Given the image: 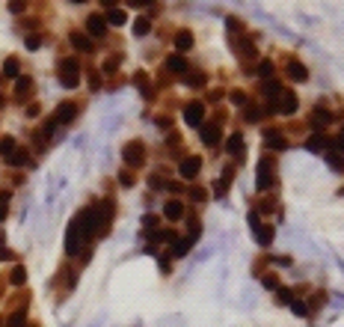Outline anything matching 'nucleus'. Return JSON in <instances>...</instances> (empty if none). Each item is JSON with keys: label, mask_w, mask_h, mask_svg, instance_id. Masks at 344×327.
<instances>
[{"label": "nucleus", "mask_w": 344, "mask_h": 327, "mask_svg": "<svg viewBox=\"0 0 344 327\" xmlns=\"http://www.w3.org/2000/svg\"><path fill=\"white\" fill-rule=\"evenodd\" d=\"M244 116H247V122H261V116H264V113H261L258 107H247V113H244Z\"/></svg>", "instance_id": "33"}, {"label": "nucleus", "mask_w": 344, "mask_h": 327, "mask_svg": "<svg viewBox=\"0 0 344 327\" xmlns=\"http://www.w3.org/2000/svg\"><path fill=\"white\" fill-rule=\"evenodd\" d=\"M273 173H276V167L270 158H261L258 161V179H255V188L258 191H267L270 185H273Z\"/></svg>", "instance_id": "4"}, {"label": "nucleus", "mask_w": 344, "mask_h": 327, "mask_svg": "<svg viewBox=\"0 0 344 327\" xmlns=\"http://www.w3.org/2000/svg\"><path fill=\"white\" fill-rule=\"evenodd\" d=\"M205 191H202V188H193V191H190V199H193V202H205Z\"/></svg>", "instance_id": "39"}, {"label": "nucleus", "mask_w": 344, "mask_h": 327, "mask_svg": "<svg viewBox=\"0 0 344 327\" xmlns=\"http://www.w3.org/2000/svg\"><path fill=\"white\" fill-rule=\"evenodd\" d=\"M187 87H205V74H202V71H190L187 74Z\"/></svg>", "instance_id": "31"}, {"label": "nucleus", "mask_w": 344, "mask_h": 327, "mask_svg": "<svg viewBox=\"0 0 344 327\" xmlns=\"http://www.w3.org/2000/svg\"><path fill=\"white\" fill-rule=\"evenodd\" d=\"M0 152L9 158V155L15 152V140H12V137H3V140H0Z\"/></svg>", "instance_id": "32"}, {"label": "nucleus", "mask_w": 344, "mask_h": 327, "mask_svg": "<svg viewBox=\"0 0 344 327\" xmlns=\"http://www.w3.org/2000/svg\"><path fill=\"white\" fill-rule=\"evenodd\" d=\"M9 12H15V15H21V12H24V3H18V0H15V3H9Z\"/></svg>", "instance_id": "43"}, {"label": "nucleus", "mask_w": 344, "mask_h": 327, "mask_svg": "<svg viewBox=\"0 0 344 327\" xmlns=\"http://www.w3.org/2000/svg\"><path fill=\"white\" fill-rule=\"evenodd\" d=\"M241 54H244V63H247V60H255V57H258V54H255V48H252V45H244V48H241Z\"/></svg>", "instance_id": "37"}, {"label": "nucleus", "mask_w": 344, "mask_h": 327, "mask_svg": "<svg viewBox=\"0 0 344 327\" xmlns=\"http://www.w3.org/2000/svg\"><path fill=\"white\" fill-rule=\"evenodd\" d=\"M297 107H300V98L294 96V93H282V98L276 101V110H279V113H285V116L297 113Z\"/></svg>", "instance_id": "10"}, {"label": "nucleus", "mask_w": 344, "mask_h": 327, "mask_svg": "<svg viewBox=\"0 0 344 327\" xmlns=\"http://www.w3.org/2000/svg\"><path fill=\"white\" fill-rule=\"evenodd\" d=\"M306 149H309V152H329V149H332V140H326L323 134H314V137L306 140Z\"/></svg>", "instance_id": "13"}, {"label": "nucleus", "mask_w": 344, "mask_h": 327, "mask_svg": "<svg viewBox=\"0 0 344 327\" xmlns=\"http://www.w3.org/2000/svg\"><path fill=\"white\" fill-rule=\"evenodd\" d=\"M60 80H63V87H68V90H74L80 84V63L74 57L60 60Z\"/></svg>", "instance_id": "1"}, {"label": "nucleus", "mask_w": 344, "mask_h": 327, "mask_svg": "<svg viewBox=\"0 0 344 327\" xmlns=\"http://www.w3.org/2000/svg\"><path fill=\"white\" fill-rule=\"evenodd\" d=\"M6 327H24V312H12L9 321H6Z\"/></svg>", "instance_id": "35"}, {"label": "nucleus", "mask_w": 344, "mask_h": 327, "mask_svg": "<svg viewBox=\"0 0 344 327\" xmlns=\"http://www.w3.org/2000/svg\"><path fill=\"white\" fill-rule=\"evenodd\" d=\"M143 223H146V226H149V229H155V226H157V217H155V214H149V217H146Z\"/></svg>", "instance_id": "46"}, {"label": "nucleus", "mask_w": 344, "mask_h": 327, "mask_svg": "<svg viewBox=\"0 0 344 327\" xmlns=\"http://www.w3.org/2000/svg\"><path fill=\"white\" fill-rule=\"evenodd\" d=\"M291 309H294V312H297V315H309V306H306V303H303V300H297V297H294V300H291Z\"/></svg>", "instance_id": "34"}, {"label": "nucleus", "mask_w": 344, "mask_h": 327, "mask_svg": "<svg viewBox=\"0 0 344 327\" xmlns=\"http://www.w3.org/2000/svg\"><path fill=\"white\" fill-rule=\"evenodd\" d=\"M264 96L270 98V101H276V96H282L279 80H267V84H264Z\"/></svg>", "instance_id": "28"}, {"label": "nucleus", "mask_w": 344, "mask_h": 327, "mask_svg": "<svg viewBox=\"0 0 344 327\" xmlns=\"http://www.w3.org/2000/svg\"><path fill=\"white\" fill-rule=\"evenodd\" d=\"M255 238H258L261 247H270V241H273V229L270 226H258L255 229Z\"/></svg>", "instance_id": "23"}, {"label": "nucleus", "mask_w": 344, "mask_h": 327, "mask_svg": "<svg viewBox=\"0 0 344 327\" xmlns=\"http://www.w3.org/2000/svg\"><path fill=\"white\" fill-rule=\"evenodd\" d=\"M199 170H202V158H184V161L178 164V173H181L187 182H193V179L199 176Z\"/></svg>", "instance_id": "9"}, {"label": "nucleus", "mask_w": 344, "mask_h": 327, "mask_svg": "<svg viewBox=\"0 0 344 327\" xmlns=\"http://www.w3.org/2000/svg\"><path fill=\"white\" fill-rule=\"evenodd\" d=\"M190 247H193V241H190V238H175V241H172V256H175V259L187 256Z\"/></svg>", "instance_id": "18"}, {"label": "nucleus", "mask_w": 344, "mask_h": 327, "mask_svg": "<svg viewBox=\"0 0 344 327\" xmlns=\"http://www.w3.org/2000/svg\"><path fill=\"white\" fill-rule=\"evenodd\" d=\"M264 289H279V280L276 277H264Z\"/></svg>", "instance_id": "42"}, {"label": "nucleus", "mask_w": 344, "mask_h": 327, "mask_svg": "<svg viewBox=\"0 0 344 327\" xmlns=\"http://www.w3.org/2000/svg\"><path fill=\"white\" fill-rule=\"evenodd\" d=\"M312 125H314V131L329 128V125H332V113H329L326 107H314L312 110Z\"/></svg>", "instance_id": "11"}, {"label": "nucleus", "mask_w": 344, "mask_h": 327, "mask_svg": "<svg viewBox=\"0 0 344 327\" xmlns=\"http://www.w3.org/2000/svg\"><path fill=\"white\" fill-rule=\"evenodd\" d=\"M0 220H6V205H3V199H0Z\"/></svg>", "instance_id": "47"}, {"label": "nucleus", "mask_w": 344, "mask_h": 327, "mask_svg": "<svg viewBox=\"0 0 344 327\" xmlns=\"http://www.w3.org/2000/svg\"><path fill=\"white\" fill-rule=\"evenodd\" d=\"M225 152H232V155H241V152H244V134H241V131H235V134L225 140Z\"/></svg>", "instance_id": "17"}, {"label": "nucleus", "mask_w": 344, "mask_h": 327, "mask_svg": "<svg viewBox=\"0 0 344 327\" xmlns=\"http://www.w3.org/2000/svg\"><path fill=\"white\" fill-rule=\"evenodd\" d=\"M163 214H166V220H178V217L184 214V205H181L178 199H172V202H166V208H163Z\"/></svg>", "instance_id": "20"}, {"label": "nucleus", "mask_w": 344, "mask_h": 327, "mask_svg": "<svg viewBox=\"0 0 344 327\" xmlns=\"http://www.w3.org/2000/svg\"><path fill=\"white\" fill-rule=\"evenodd\" d=\"M24 45H27L30 51H36V48L42 45V39H39V36H27V42H24Z\"/></svg>", "instance_id": "41"}, {"label": "nucleus", "mask_w": 344, "mask_h": 327, "mask_svg": "<svg viewBox=\"0 0 344 327\" xmlns=\"http://www.w3.org/2000/svg\"><path fill=\"white\" fill-rule=\"evenodd\" d=\"M288 77H291L294 84H306V80H309V68L300 63V60H291V63H288Z\"/></svg>", "instance_id": "12"}, {"label": "nucleus", "mask_w": 344, "mask_h": 327, "mask_svg": "<svg viewBox=\"0 0 344 327\" xmlns=\"http://www.w3.org/2000/svg\"><path fill=\"white\" fill-rule=\"evenodd\" d=\"M228 98H232L235 104H247V107H250V98H247V93H241V90H235Z\"/></svg>", "instance_id": "36"}, {"label": "nucleus", "mask_w": 344, "mask_h": 327, "mask_svg": "<svg viewBox=\"0 0 344 327\" xmlns=\"http://www.w3.org/2000/svg\"><path fill=\"white\" fill-rule=\"evenodd\" d=\"M54 128H57V122H54V116H51V119H48V125H45V134L51 137V134H54Z\"/></svg>", "instance_id": "45"}, {"label": "nucleus", "mask_w": 344, "mask_h": 327, "mask_svg": "<svg viewBox=\"0 0 344 327\" xmlns=\"http://www.w3.org/2000/svg\"><path fill=\"white\" fill-rule=\"evenodd\" d=\"M33 90V77L27 74H21L18 80H15V98H27V93Z\"/></svg>", "instance_id": "19"}, {"label": "nucleus", "mask_w": 344, "mask_h": 327, "mask_svg": "<svg viewBox=\"0 0 344 327\" xmlns=\"http://www.w3.org/2000/svg\"><path fill=\"white\" fill-rule=\"evenodd\" d=\"M3 107H6V98L0 96V110H3Z\"/></svg>", "instance_id": "48"}, {"label": "nucleus", "mask_w": 344, "mask_h": 327, "mask_svg": "<svg viewBox=\"0 0 344 327\" xmlns=\"http://www.w3.org/2000/svg\"><path fill=\"white\" fill-rule=\"evenodd\" d=\"M199 134H202V143H205V146H217L219 143V128L217 125H199Z\"/></svg>", "instance_id": "15"}, {"label": "nucleus", "mask_w": 344, "mask_h": 327, "mask_svg": "<svg viewBox=\"0 0 344 327\" xmlns=\"http://www.w3.org/2000/svg\"><path fill=\"white\" fill-rule=\"evenodd\" d=\"M80 244H83L80 226H77V220H71V223H68V232H65V253H68V256H77V253H80Z\"/></svg>", "instance_id": "5"}, {"label": "nucleus", "mask_w": 344, "mask_h": 327, "mask_svg": "<svg viewBox=\"0 0 344 327\" xmlns=\"http://www.w3.org/2000/svg\"><path fill=\"white\" fill-rule=\"evenodd\" d=\"M258 74H261V77H270V74H273V65L267 63V60H264V63H258Z\"/></svg>", "instance_id": "38"}, {"label": "nucleus", "mask_w": 344, "mask_h": 327, "mask_svg": "<svg viewBox=\"0 0 344 327\" xmlns=\"http://www.w3.org/2000/svg\"><path fill=\"white\" fill-rule=\"evenodd\" d=\"M77 104L74 101H63L60 107H57V113H54V122L57 125H68V122H74V116H77Z\"/></svg>", "instance_id": "6"}, {"label": "nucleus", "mask_w": 344, "mask_h": 327, "mask_svg": "<svg viewBox=\"0 0 344 327\" xmlns=\"http://www.w3.org/2000/svg\"><path fill=\"white\" fill-rule=\"evenodd\" d=\"M175 48H178V51H190V48H193V36H190L187 30L175 33Z\"/></svg>", "instance_id": "22"}, {"label": "nucleus", "mask_w": 344, "mask_h": 327, "mask_svg": "<svg viewBox=\"0 0 344 327\" xmlns=\"http://www.w3.org/2000/svg\"><path fill=\"white\" fill-rule=\"evenodd\" d=\"M86 33L95 36V39H104V36H107V21H104V15H89V18H86Z\"/></svg>", "instance_id": "8"}, {"label": "nucleus", "mask_w": 344, "mask_h": 327, "mask_svg": "<svg viewBox=\"0 0 344 327\" xmlns=\"http://www.w3.org/2000/svg\"><path fill=\"white\" fill-rule=\"evenodd\" d=\"M0 80H3V74H0Z\"/></svg>", "instance_id": "49"}, {"label": "nucleus", "mask_w": 344, "mask_h": 327, "mask_svg": "<svg viewBox=\"0 0 344 327\" xmlns=\"http://www.w3.org/2000/svg\"><path fill=\"white\" fill-rule=\"evenodd\" d=\"M202 119H205V104H199V101H193L184 107V122L193 125V128H199L202 125Z\"/></svg>", "instance_id": "7"}, {"label": "nucleus", "mask_w": 344, "mask_h": 327, "mask_svg": "<svg viewBox=\"0 0 344 327\" xmlns=\"http://www.w3.org/2000/svg\"><path fill=\"white\" fill-rule=\"evenodd\" d=\"M264 143H267V146H270V149H288V140H285V137H282L279 131H264Z\"/></svg>", "instance_id": "16"}, {"label": "nucleus", "mask_w": 344, "mask_h": 327, "mask_svg": "<svg viewBox=\"0 0 344 327\" xmlns=\"http://www.w3.org/2000/svg\"><path fill=\"white\" fill-rule=\"evenodd\" d=\"M68 42H71L77 51H83V54H92V51H95L92 39H89V36H83V33H71V36H68Z\"/></svg>", "instance_id": "14"}, {"label": "nucleus", "mask_w": 344, "mask_h": 327, "mask_svg": "<svg viewBox=\"0 0 344 327\" xmlns=\"http://www.w3.org/2000/svg\"><path fill=\"white\" fill-rule=\"evenodd\" d=\"M6 161L12 164V167H24V164H27V152H24V149H15Z\"/></svg>", "instance_id": "29"}, {"label": "nucleus", "mask_w": 344, "mask_h": 327, "mask_svg": "<svg viewBox=\"0 0 344 327\" xmlns=\"http://www.w3.org/2000/svg\"><path fill=\"white\" fill-rule=\"evenodd\" d=\"M228 188H232V170H222V176H219V182H217V188H214V191H217V196L222 199Z\"/></svg>", "instance_id": "21"}, {"label": "nucleus", "mask_w": 344, "mask_h": 327, "mask_svg": "<svg viewBox=\"0 0 344 327\" xmlns=\"http://www.w3.org/2000/svg\"><path fill=\"white\" fill-rule=\"evenodd\" d=\"M146 146L140 143V140H131V143H125V149H122V158H125L128 167H143L146 164V152H143Z\"/></svg>", "instance_id": "3"}, {"label": "nucleus", "mask_w": 344, "mask_h": 327, "mask_svg": "<svg viewBox=\"0 0 344 327\" xmlns=\"http://www.w3.org/2000/svg\"><path fill=\"white\" fill-rule=\"evenodd\" d=\"M166 68H169V71H184V68H187V60H184L181 54H172V57L166 60Z\"/></svg>", "instance_id": "24"}, {"label": "nucleus", "mask_w": 344, "mask_h": 327, "mask_svg": "<svg viewBox=\"0 0 344 327\" xmlns=\"http://www.w3.org/2000/svg\"><path fill=\"white\" fill-rule=\"evenodd\" d=\"M0 324H3V321H0Z\"/></svg>", "instance_id": "50"}, {"label": "nucleus", "mask_w": 344, "mask_h": 327, "mask_svg": "<svg viewBox=\"0 0 344 327\" xmlns=\"http://www.w3.org/2000/svg\"><path fill=\"white\" fill-rule=\"evenodd\" d=\"M119 182H122L125 188H131V185H134V176H131V173H122V179H119Z\"/></svg>", "instance_id": "44"}, {"label": "nucleus", "mask_w": 344, "mask_h": 327, "mask_svg": "<svg viewBox=\"0 0 344 327\" xmlns=\"http://www.w3.org/2000/svg\"><path fill=\"white\" fill-rule=\"evenodd\" d=\"M3 74H6V77H18V60L9 57V60L3 63Z\"/></svg>", "instance_id": "30"}, {"label": "nucleus", "mask_w": 344, "mask_h": 327, "mask_svg": "<svg viewBox=\"0 0 344 327\" xmlns=\"http://www.w3.org/2000/svg\"><path fill=\"white\" fill-rule=\"evenodd\" d=\"M74 220H77V226H80L83 241H86V238H92V235H98V208H95V205H92V208H83Z\"/></svg>", "instance_id": "2"}, {"label": "nucleus", "mask_w": 344, "mask_h": 327, "mask_svg": "<svg viewBox=\"0 0 344 327\" xmlns=\"http://www.w3.org/2000/svg\"><path fill=\"white\" fill-rule=\"evenodd\" d=\"M104 21H107V24H113V27H122V24H125V12H122V9H110Z\"/></svg>", "instance_id": "25"}, {"label": "nucleus", "mask_w": 344, "mask_h": 327, "mask_svg": "<svg viewBox=\"0 0 344 327\" xmlns=\"http://www.w3.org/2000/svg\"><path fill=\"white\" fill-rule=\"evenodd\" d=\"M9 283H12V286H24V283H27V271H24L21 265H18V268H12V274H9Z\"/></svg>", "instance_id": "26"}, {"label": "nucleus", "mask_w": 344, "mask_h": 327, "mask_svg": "<svg viewBox=\"0 0 344 327\" xmlns=\"http://www.w3.org/2000/svg\"><path fill=\"white\" fill-rule=\"evenodd\" d=\"M149 30H152V21L149 18H137L134 21V36H149Z\"/></svg>", "instance_id": "27"}, {"label": "nucleus", "mask_w": 344, "mask_h": 327, "mask_svg": "<svg viewBox=\"0 0 344 327\" xmlns=\"http://www.w3.org/2000/svg\"><path fill=\"white\" fill-rule=\"evenodd\" d=\"M279 300L282 303H291V300H294V292H291V289H279Z\"/></svg>", "instance_id": "40"}]
</instances>
